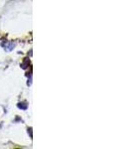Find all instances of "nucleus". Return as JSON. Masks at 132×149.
I'll return each mask as SVG.
<instances>
[{
    "label": "nucleus",
    "instance_id": "f257e3e1",
    "mask_svg": "<svg viewBox=\"0 0 132 149\" xmlns=\"http://www.w3.org/2000/svg\"><path fill=\"white\" fill-rule=\"evenodd\" d=\"M18 107L19 109H27V105H26V103H19Z\"/></svg>",
    "mask_w": 132,
    "mask_h": 149
}]
</instances>
